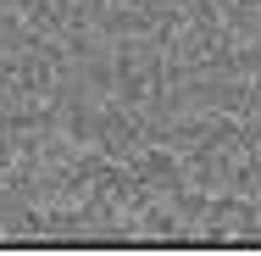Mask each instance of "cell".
I'll list each match as a JSON object with an SVG mask.
<instances>
[]
</instances>
